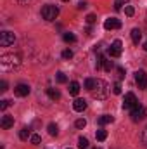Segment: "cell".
I'll list each match as a JSON object with an SVG mask.
<instances>
[{"instance_id": "obj_11", "label": "cell", "mask_w": 147, "mask_h": 149, "mask_svg": "<svg viewBox=\"0 0 147 149\" xmlns=\"http://www.w3.org/2000/svg\"><path fill=\"white\" fill-rule=\"evenodd\" d=\"M97 68H104L106 71H111V70H112V63H111L107 57L101 56V57H99V61H97Z\"/></svg>"}, {"instance_id": "obj_10", "label": "cell", "mask_w": 147, "mask_h": 149, "mask_svg": "<svg viewBox=\"0 0 147 149\" xmlns=\"http://www.w3.org/2000/svg\"><path fill=\"white\" fill-rule=\"evenodd\" d=\"M0 127H2L3 130H9L10 127H14V118H12V116H9V114L2 116V120H0Z\"/></svg>"}, {"instance_id": "obj_15", "label": "cell", "mask_w": 147, "mask_h": 149, "mask_svg": "<svg viewBox=\"0 0 147 149\" xmlns=\"http://www.w3.org/2000/svg\"><path fill=\"white\" fill-rule=\"evenodd\" d=\"M140 38H142V31H140L139 28H133V30H132V42H133L135 45H139Z\"/></svg>"}, {"instance_id": "obj_14", "label": "cell", "mask_w": 147, "mask_h": 149, "mask_svg": "<svg viewBox=\"0 0 147 149\" xmlns=\"http://www.w3.org/2000/svg\"><path fill=\"white\" fill-rule=\"evenodd\" d=\"M47 95L52 99V101H59L61 99V92L57 88H47Z\"/></svg>"}, {"instance_id": "obj_9", "label": "cell", "mask_w": 147, "mask_h": 149, "mask_svg": "<svg viewBox=\"0 0 147 149\" xmlns=\"http://www.w3.org/2000/svg\"><path fill=\"white\" fill-rule=\"evenodd\" d=\"M30 85H26V83H17L16 85V88H14V92H16V95L17 97H26V95H30Z\"/></svg>"}, {"instance_id": "obj_3", "label": "cell", "mask_w": 147, "mask_h": 149, "mask_svg": "<svg viewBox=\"0 0 147 149\" xmlns=\"http://www.w3.org/2000/svg\"><path fill=\"white\" fill-rule=\"evenodd\" d=\"M57 16H59V7L57 5L49 3V5H43L42 7V17L45 21H55Z\"/></svg>"}, {"instance_id": "obj_36", "label": "cell", "mask_w": 147, "mask_h": 149, "mask_svg": "<svg viewBox=\"0 0 147 149\" xmlns=\"http://www.w3.org/2000/svg\"><path fill=\"white\" fill-rule=\"evenodd\" d=\"M19 2H23V3H26V2H28V0H19Z\"/></svg>"}, {"instance_id": "obj_31", "label": "cell", "mask_w": 147, "mask_h": 149, "mask_svg": "<svg viewBox=\"0 0 147 149\" xmlns=\"http://www.w3.org/2000/svg\"><path fill=\"white\" fill-rule=\"evenodd\" d=\"M62 57H64V59H71V57H73V52H71L69 49H66V50L62 52Z\"/></svg>"}, {"instance_id": "obj_22", "label": "cell", "mask_w": 147, "mask_h": 149, "mask_svg": "<svg viewBox=\"0 0 147 149\" xmlns=\"http://www.w3.org/2000/svg\"><path fill=\"white\" fill-rule=\"evenodd\" d=\"M95 137H97V141H106V137H107V132L106 130H97V134H95Z\"/></svg>"}, {"instance_id": "obj_5", "label": "cell", "mask_w": 147, "mask_h": 149, "mask_svg": "<svg viewBox=\"0 0 147 149\" xmlns=\"http://www.w3.org/2000/svg\"><path fill=\"white\" fill-rule=\"evenodd\" d=\"M14 40H16V35L10 33V31H2V33H0V45H2V47H9V45H12Z\"/></svg>"}, {"instance_id": "obj_17", "label": "cell", "mask_w": 147, "mask_h": 149, "mask_svg": "<svg viewBox=\"0 0 147 149\" xmlns=\"http://www.w3.org/2000/svg\"><path fill=\"white\" fill-rule=\"evenodd\" d=\"M28 137H31V132H30L28 127H24V128L19 132V139H21V141H28Z\"/></svg>"}, {"instance_id": "obj_4", "label": "cell", "mask_w": 147, "mask_h": 149, "mask_svg": "<svg viewBox=\"0 0 147 149\" xmlns=\"http://www.w3.org/2000/svg\"><path fill=\"white\" fill-rule=\"evenodd\" d=\"M121 52H123V43H121L119 40H114V42L111 43V47L107 49V54H109L111 57H119Z\"/></svg>"}, {"instance_id": "obj_7", "label": "cell", "mask_w": 147, "mask_h": 149, "mask_svg": "<svg viewBox=\"0 0 147 149\" xmlns=\"http://www.w3.org/2000/svg\"><path fill=\"white\" fill-rule=\"evenodd\" d=\"M137 104H139V101H137L135 94L128 92V94L125 95V101H123V108H125V109H132V108H135Z\"/></svg>"}, {"instance_id": "obj_8", "label": "cell", "mask_w": 147, "mask_h": 149, "mask_svg": "<svg viewBox=\"0 0 147 149\" xmlns=\"http://www.w3.org/2000/svg\"><path fill=\"white\" fill-rule=\"evenodd\" d=\"M135 81H137L139 88H142V90H146L147 88V74H146L144 70H140V71L135 73Z\"/></svg>"}, {"instance_id": "obj_19", "label": "cell", "mask_w": 147, "mask_h": 149, "mask_svg": "<svg viewBox=\"0 0 147 149\" xmlns=\"http://www.w3.org/2000/svg\"><path fill=\"white\" fill-rule=\"evenodd\" d=\"M112 121H114V118L109 116V114H104V116L99 118V125H107V123H112Z\"/></svg>"}, {"instance_id": "obj_20", "label": "cell", "mask_w": 147, "mask_h": 149, "mask_svg": "<svg viewBox=\"0 0 147 149\" xmlns=\"http://www.w3.org/2000/svg\"><path fill=\"white\" fill-rule=\"evenodd\" d=\"M83 85H85V88H87V90H92V88L95 87V80H94V78H87Z\"/></svg>"}, {"instance_id": "obj_13", "label": "cell", "mask_w": 147, "mask_h": 149, "mask_svg": "<svg viewBox=\"0 0 147 149\" xmlns=\"http://www.w3.org/2000/svg\"><path fill=\"white\" fill-rule=\"evenodd\" d=\"M73 108H74V111L81 113V111H85V109H87V102H85L83 99H76V101L73 102Z\"/></svg>"}, {"instance_id": "obj_35", "label": "cell", "mask_w": 147, "mask_h": 149, "mask_svg": "<svg viewBox=\"0 0 147 149\" xmlns=\"http://www.w3.org/2000/svg\"><path fill=\"white\" fill-rule=\"evenodd\" d=\"M85 7H87V3H85V2H80V3H78V9H85Z\"/></svg>"}, {"instance_id": "obj_6", "label": "cell", "mask_w": 147, "mask_h": 149, "mask_svg": "<svg viewBox=\"0 0 147 149\" xmlns=\"http://www.w3.org/2000/svg\"><path fill=\"white\" fill-rule=\"evenodd\" d=\"M130 116H132V120H133V121L142 120V118L146 116V108H144V106H140V104H137L135 108H132V109H130Z\"/></svg>"}, {"instance_id": "obj_18", "label": "cell", "mask_w": 147, "mask_h": 149, "mask_svg": "<svg viewBox=\"0 0 147 149\" xmlns=\"http://www.w3.org/2000/svg\"><path fill=\"white\" fill-rule=\"evenodd\" d=\"M78 92H80V83L71 81V83H69V94H71V95H78Z\"/></svg>"}, {"instance_id": "obj_21", "label": "cell", "mask_w": 147, "mask_h": 149, "mask_svg": "<svg viewBox=\"0 0 147 149\" xmlns=\"http://www.w3.org/2000/svg\"><path fill=\"white\" fill-rule=\"evenodd\" d=\"M78 148H80V149H87V148H88V139L80 137V139H78Z\"/></svg>"}, {"instance_id": "obj_38", "label": "cell", "mask_w": 147, "mask_h": 149, "mask_svg": "<svg viewBox=\"0 0 147 149\" xmlns=\"http://www.w3.org/2000/svg\"><path fill=\"white\" fill-rule=\"evenodd\" d=\"M62 2H69V0H62Z\"/></svg>"}, {"instance_id": "obj_29", "label": "cell", "mask_w": 147, "mask_h": 149, "mask_svg": "<svg viewBox=\"0 0 147 149\" xmlns=\"http://www.w3.org/2000/svg\"><path fill=\"white\" fill-rule=\"evenodd\" d=\"M112 92H114L116 95H119V94H121V85H119V83H114V85H112Z\"/></svg>"}, {"instance_id": "obj_12", "label": "cell", "mask_w": 147, "mask_h": 149, "mask_svg": "<svg viewBox=\"0 0 147 149\" xmlns=\"http://www.w3.org/2000/svg\"><path fill=\"white\" fill-rule=\"evenodd\" d=\"M104 28L106 30H118V28H121V23L114 17H109V19L104 21Z\"/></svg>"}, {"instance_id": "obj_1", "label": "cell", "mask_w": 147, "mask_h": 149, "mask_svg": "<svg viewBox=\"0 0 147 149\" xmlns=\"http://www.w3.org/2000/svg\"><path fill=\"white\" fill-rule=\"evenodd\" d=\"M21 64V57L17 54H3L0 57V70L2 71H14Z\"/></svg>"}, {"instance_id": "obj_28", "label": "cell", "mask_w": 147, "mask_h": 149, "mask_svg": "<svg viewBox=\"0 0 147 149\" xmlns=\"http://www.w3.org/2000/svg\"><path fill=\"white\" fill-rule=\"evenodd\" d=\"M125 14H126V16H133V14H135V9H133L132 5H128V7H125Z\"/></svg>"}, {"instance_id": "obj_25", "label": "cell", "mask_w": 147, "mask_h": 149, "mask_svg": "<svg viewBox=\"0 0 147 149\" xmlns=\"http://www.w3.org/2000/svg\"><path fill=\"white\" fill-rule=\"evenodd\" d=\"M9 106H10V101H9V99H3V101H0V109H2V111H5Z\"/></svg>"}, {"instance_id": "obj_16", "label": "cell", "mask_w": 147, "mask_h": 149, "mask_svg": "<svg viewBox=\"0 0 147 149\" xmlns=\"http://www.w3.org/2000/svg\"><path fill=\"white\" fill-rule=\"evenodd\" d=\"M47 130H49V134H50L52 137H55V135L59 134V127H57L55 123H49V127H47Z\"/></svg>"}, {"instance_id": "obj_33", "label": "cell", "mask_w": 147, "mask_h": 149, "mask_svg": "<svg viewBox=\"0 0 147 149\" xmlns=\"http://www.w3.org/2000/svg\"><path fill=\"white\" fill-rule=\"evenodd\" d=\"M87 23H88V24H94V23H95V16H94V14H88V16H87Z\"/></svg>"}, {"instance_id": "obj_37", "label": "cell", "mask_w": 147, "mask_h": 149, "mask_svg": "<svg viewBox=\"0 0 147 149\" xmlns=\"http://www.w3.org/2000/svg\"><path fill=\"white\" fill-rule=\"evenodd\" d=\"M144 49H146V50H147V42H146V45H144Z\"/></svg>"}, {"instance_id": "obj_2", "label": "cell", "mask_w": 147, "mask_h": 149, "mask_svg": "<svg viewBox=\"0 0 147 149\" xmlns=\"http://www.w3.org/2000/svg\"><path fill=\"white\" fill-rule=\"evenodd\" d=\"M95 99H106L109 95V85L104 80H95V87L90 90Z\"/></svg>"}, {"instance_id": "obj_32", "label": "cell", "mask_w": 147, "mask_h": 149, "mask_svg": "<svg viewBox=\"0 0 147 149\" xmlns=\"http://www.w3.org/2000/svg\"><path fill=\"white\" fill-rule=\"evenodd\" d=\"M140 139H142V142H144V144L147 146V127L144 128V130H142V135H140Z\"/></svg>"}, {"instance_id": "obj_26", "label": "cell", "mask_w": 147, "mask_h": 149, "mask_svg": "<svg viewBox=\"0 0 147 149\" xmlns=\"http://www.w3.org/2000/svg\"><path fill=\"white\" fill-rule=\"evenodd\" d=\"M30 141H31V144H35V146L42 142V139H40V135H37V134H33V135L30 137Z\"/></svg>"}, {"instance_id": "obj_30", "label": "cell", "mask_w": 147, "mask_h": 149, "mask_svg": "<svg viewBox=\"0 0 147 149\" xmlns=\"http://www.w3.org/2000/svg\"><path fill=\"white\" fill-rule=\"evenodd\" d=\"M126 2H128V0H116V2H114V9H116V10H119V9H121V5H123V3H126Z\"/></svg>"}, {"instance_id": "obj_27", "label": "cell", "mask_w": 147, "mask_h": 149, "mask_svg": "<svg viewBox=\"0 0 147 149\" xmlns=\"http://www.w3.org/2000/svg\"><path fill=\"white\" fill-rule=\"evenodd\" d=\"M74 125H76V128H85V127H87V121H85L83 118H80V120H76Z\"/></svg>"}, {"instance_id": "obj_24", "label": "cell", "mask_w": 147, "mask_h": 149, "mask_svg": "<svg viewBox=\"0 0 147 149\" xmlns=\"http://www.w3.org/2000/svg\"><path fill=\"white\" fill-rule=\"evenodd\" d=\"M55 80H57L59 83H66V81H68V78H66V74H64V73H61V71H59V73L55 74Z\"/></svg>"}, {"instance_id": "obj_34", "label": "cell", "mask_w": 147, "mask_h": 149, "mask_svg": "<svg viewBox=\"0 0 147 149\" xmlns=\"http://www.w3.org/2000/svg\"><path fill=\"white\" fill-rule=\"evenodd\" d=\"M0 90H2V92H5V90H7V81H5V80H2V81H0Z\"/></svg>"}, {"instance_id": "obj_39", "label": "cell", "mask_w": 147, "mask_h": 149, "mask_svg": "<svg viewBox=\"0 0 147 149\" xmlns=\"http://www.w3.org/2000/svg\"><path fill=\"white\" fill-rule=\"evenodd\" d=\"M68 149H71V148H68Z\"/></svg>"}, {"instance_id": "obj_23", "label": "cell", "mask_w": 147, "mask_h": 149, "mask_svg": "<svg viewBox=\"0 0 147 149\" xmlns=\"http://www.w3.org/2000/svg\"><path fill=\"white\" fill-rule=\"evenodd\" d=\"M62 38H64V42H68V43H73V42H76V37H74L73 33H64V35H62Z\"/></svg>"}]
</instances>
